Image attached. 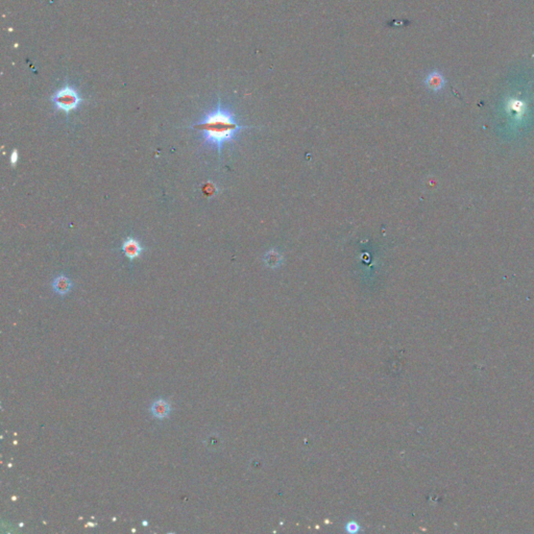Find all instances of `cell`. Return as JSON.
<instances>
[{
    "label": "cell",
    "mask_w": 534,
    "mask_h": 534,
    "mask_svg": "<svg viewBox=\"0 0 534 534\" xmlns=\"http://www.w3.org/2000/svg\"><path fill=\"white\" fill-rule=\"evenodd\" d=\"M249 127L254 126L238 124L236 115L220 102L214 109L206 113L199 122L191 126L200 133L206 144L217 149L219 156L227 143L233 142L238 134Z\"/></svg>",
    "instance_id": "1"
},
{
    "label": "cell",
    "mask_w": 534,
    "mask_h": 534,
    "mask_svg": "<svg viewBox=\"0 0 534 534\" xmlns=\"http://www.w3.org/2000/svg\"><path fill=\"white\" fill-rule=\"evenodd\" d=\"M52 102L57 110L68 114L77 109L83 98L73 87L65 85L52 96Z\"/></svg>",
    "instance_id": "2"
},
{
    "label": "cell",
    "mask_w": 534,
    "mask_h": 534,
    "mask_svg": "<svg viewBox=\"0 0 534 534\" xmlns=\"http://www.w3.org/2000/svg\"><path fill=\"white\" fill-rule=\"evenodd\" d=\"M122 251L125 252V255L129 259L134 260L136 258L140 257L141 252L143 250L141 244L138 240H136L135 238H127L122 243Z\"/></svg>",
    "instance_id": "3"
},
{
    "label": "cell",
    "mask_w": 534,
    "mask_h": 534,
    "mask_svg": "<svg viewBox=\"0 0 534 534\" xmlns=\"http://www.w3.org/2000/svg\"><path fill=\"white\" fill-rule=\"evenodd\" d=\"M170 404L164 399H158L150 406V412L158 420H164L170 414Z\"/></svg>",
    "instance_id": "4"
},
{
    "label": "cell",
    "mask_w": 534,
    "mask_h": 534,
    "mask_svg": "<svg viewBox=\"0 0 534 534\" xmlns=\"http://www.w3.org/2000/svg\"><path fill=\"white\" fill-rule=\"evenodd\" d=\"M445 77L439 71L434 70L429 73L425 79V85L427 88L433 92H438L445 87Z\"/></svg>",
    "instance_id": "5"
},
{
    "label": "cell",
    "mask_w": 534,
    "mask_h": 534,
    "mask_svg": "<svg viewBox=\"0 0 534 534\" xmlns=\"http://www.w3.org/2000/svg\"><path fill=\"white\" fill-rule=\"evenodd\" d=\"M53 288L55 293L60 295L67 294L72 288V282L65 276H60L54 279L53 283Z\"/></svg>",
    "instance_id": "6"
},
{
    "label": "cell",
    "mask_w": 534,
    "mask_h": 534,
    "mask_svg": "<svg viewBox=\"0 0 534 534\" xmlns=\"http://www.w3.org/2000/svg\"><path fill=\"white\" fill-rule=\"evenodd\" d=\"M263 261L267 267L275 269L282 264L283 257L277 249H270L264 255Z\"/></svg>",
    "instance_id": "7"
},
{
    "label": "cell",
    "mask_w": 534,
    "mask_h": 534,
    "mask_svg": "<svg viewBox=\"0 0 534 534\" xmlns=\"http://www.w3.org/2000/svg\"><path fill=\"white\" fill-rule=\"evenodd\" d=\"M203 191L207 197H212L217 192V188L212 182H207L203 187Z\"/></svg>",
    "instance_id": "8"
},
{
    "label": "cell",
    "mask_w": 534,
    "mask_h": 534,
    "mask_svg": "<svg viewBox=\"0 0 534 534\" xmlns=\"http://www.w3.org/2000/svg\"><path fill=\"white\" fill-rule=\"evenodd\" d=\"M10 160H11V164H12L13 166H15V165H16V163H17V161H18V151H17V150H14V151H13L12 155H11Z\"/></svg>",
    "instance_id": "9"
}]
</instances>
